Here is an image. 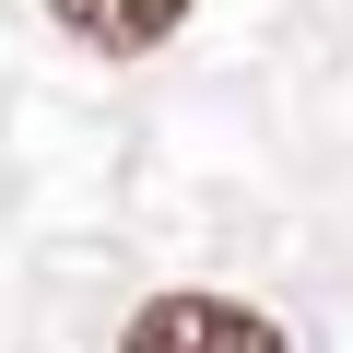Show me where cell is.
<instances>
[{
    "mask_svg": "<svg viewBox=\"0 0 353 353\" xmlns=\"http://www.w3.org/2000/svg\"><path fill=\"white\" fill-rule=\"evenodd\" d=\"M130 341H141V353H189V341H212V353H283V330H271V318L212 306V294H165V306H141V318H130Z\"/></svg>",
    "mask_w": 353,
    "mask_h": 353,
    "instance_id": "cell-1",
    "label": "cell"
},
{
    "mask_svg": "<svg viewBox=\"0 0 353 353\" xmlns=\"http://www.w3.org/2000/svg\"><path fill=\"white\" fill-rule=\"evenodd\" d=\"M48 12L83 48H106V59H141V48H165L176 24H189V0H48Z\"/></svg>",
    "mask_w": 353,
    "mask_h": 353,
    "instance_id": "cell-2",
    "label": "cell"
}]
</instances>
